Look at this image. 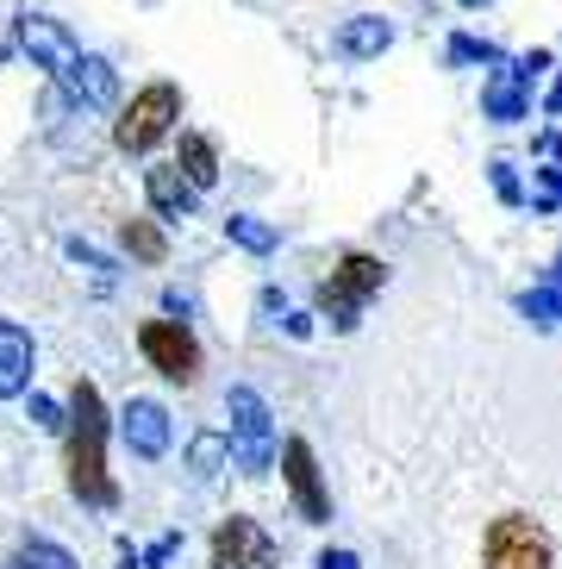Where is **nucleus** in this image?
<instances>
[{"mask_svg":"<svg viewBox=\"0 0 562 569\" xmlns=\"http://www.w3.org/2000/svg\"><path fill=\"white\" fill-rule=\"evenodd\" d=\"M144 188H150V207H157L163 219H188V213H194V201H200V188L188 182V176H182L175 163L150 169V176H144Z\"/></svg>","mask_w":562,"mask_h":569,"instance_id":"12","label":"nucleus"},{"mask_svg":"<svg viewBox=\"0 0 562 569\" xmlns=\"http://www.w3.org/2000/svg\"><path fill=\"white\" fill-rule=\"evenodd\" d=\"M281 319H288V338H313V319L307 313H281Z\"/></svg>","mask_w":562,"mask_h":569,"instance_id":"26","label":"nucleus"},{"mask_svg":"<svg viewBox=\"0 0 562 569\" xmlns=\"http://www.w3.org/2000/svg\"><path fill=\"white\" fill-rule=\"evenodd\" d=\"M126 445H132L144 463H157V457L169 451V413H163V401H132V407H126Z\"/></svg>","mask_w":562,"mask_h":569,"instance_id":"10","label":"nucleus"},{"mask_svg":"<svg viewBox=\"0 0 562 569\" xmlns=\"http://www.w3.org/2000/svg\"><path fill=\"white\" fill-rule=\"evenodd\" d=\"M225 413H232V457L244 476H269V463H275V413H269V401L257 395V388L238 382L232 395H225Z\"/></svg>","mask_w":562,"mask_h":569,"instance_id":"3","label":"nucleus"},{"mask_svg":"<svg viewBox=\"0 0 562 569\" xmlns=\"http://www.w3.org/2000/svg\"><path fill=\"white\" fill-rule=\"evenodd\" d=\"M225 457H232V438H219V432H200L194 438V476H200V482H207Z\"/></svg>","mask_w":562,"mask_h":569,"instance_id":"20","label":"nucleus"},{"mask_svg":"<svg viewBox=\"0 0 562 569\" xmlns=\"http://www.w3.org/2000/svg\"><path fill=\"white\" fill-rule=\"evenodd\" d=\"M69 257H76V263H82V269H94V276H113V269H107V257H100V251H88L82 238L69 244Z\"/></svg>","mask_w":562,"mask_h":569,"instance_id":"24","label":"nucleus"},{"mask_svg":"<svg viewBox=\"0 0 562 569\" xmlns=\"http://www.w3.org/2000/svg\"><path fill=\"white\" fill-rule=\"evenodd\" d=\"M32 388V338L13 319H0V401H13Z\"/></svg>","mask_w":562,"mask_h":569,"instance_id":"11","label":"nucleus"},{"mask_svg":"<svg viewBox=\"0 0 562 569\" xmlns=\"http://www.w3.org/2000/svg\"><path fill=\"white\" fill-rule=\"evenodd\" d=\"M213 569H275V538L257 519H225L213 532Z\"/></svg>","mask_w":562,"mask_h":569,"instance_id":"8","label":"nucleus"},{"mask_svg":"<svg viewBox=\"0 0 562 569\" xmlns=\"http://www.w3.org/2000/svg\"><path fill=\"white\" fill-rule=\"evenodd\" d=\"M319 569H363L357 551H319Z\"/></svg>","mask_w":562,"mask_h":569,"instance_id":"25","label":"nucleus"},{"mask_svg":"<svg viewBox=\"0 0 562 569\" xmlns=\"http://www.w3.org/2000/svg\"><path fill=\"white\" fill-rule=\"evenodd\" d=\"M32 419L44 426V432H57V426H63V413H57V401H50V395H32Z\"/></svg>","mask_w":562,"mask_h":569,"instance_id":"22","label":"nucleus"},{"mask_svg":"<svg viewBox=\"0 0 562 569\" xmlns=\"http://www.w3.org/2000/svg\"><path fill=\"white\" fill-rule=\"evenodd\" d=\"M544 113H562V76L550 82V94H544Z\"/></svg>","mask_w":562,"mask_h":569,"instance_id":"28","label":"nucleus"},{"mask_svg":"<svg viewBox=\"0 0 562 569\" xmlns=\"http://www.w3.org/2000/svg\"><path fill=\"white\" fill-rule=\"evenodd\" d=\"M225 238H232V244H244V251H257V257L275 251V226H263V219H250V213L225 219Z\"/></svg>","mask_w":562,"mask_h":569,"instance_id":"18","label":"nucleus"},{"mask_svg":"<svg viewBox=\"0 0 562 569\" xmlns=\"http://www.w3.org/2000/svg\"><path fill=\"white\" fill-rule=\"evenodd\" d=\"M281 476H288V495H294L300 519H307V526H325L331 495H325V482H319V457H313L307 438H288V445H281Z\"/></svg>","mask_w":562,"mask_h":569,"instance_id":"7","label":"nucleus"},{"mask_svg":"<svg viewBox=\"0 0 562 569\" xmlns=\"http://www.w3.org/2000/svg\"><path fill=\"white\" fill-rule=\"evenodd\" d=\"M450 63H494V51L481 38H450Z\"/></svg>","mask_w":562,"mask_h":569,"instance_id":"21","label":"nucleus"},{"mask_svg":"<svg viewBox=\"0 0 562 569\" xmlns=\"http://www.w3.org/2000/svg\"><path fill=\"white\" fill-rule=\"evenodd\" d=\"M13 569H76V557H69L63 545H50V538H32V545L13 557Z\"/></svg>","mask_w":562,"mask_h":569,"instance_id":"19","label":"nucleus"},{"mask_svg":"<svg viewBox=\"0 0 562 569\" xmlns=\"http://www.w3.org/2000/svg\"><path fill=\"white\" fill-rule=\"evenodd\" d=\"M525 82H531V76L519 63H500L494 82H488V94H481L488 119H506V126H513V119H525Z\"/></svg>","mask_w":562,"mask_h":569,"instance_id":"13","label":"nucleus"},{"mask_svg":"<svg viewBox=\"0 0 562 569\" xmlns=\"http://www.w3.org/2000/svg\"><path fill=\"white\" fill-rule=\"evenodd\" d=\"M138 345H144L150 369H157L163 382H182V388L200 382V345L182 319H150L144 332H138Z\"/></svg>","mask_w":562,"mask_h":569,"instance_id":"6","label":"nucleus"},{"mask_svg":"<svg viewBox=\"0 0 562 569\" xmlns=\"http://www.w3.org/2000/svg\"><path fill=\"white\" fill-rule=\"evenodd\" d=\"M388 44H394V26L375 19V13H357V19L338 26V51H344V57H381Z\"/></svg>","mask_w":562,"mask_h":569,"instance_id":"15","label":"nucleus"},{"mask_svg":"<svg viewBox=\"0 0 562 569\" xmlns=\"http://www.w3.org/2000/svg\"><path fill=\"white\" fill-rule=\"evenodd\" d=\"M481 569H550V538L538 532L525 513H500L494 526H488Z\"/></svg>","mask_w":562,"mask_h":569,"instance_id":"5","label":"nucleus"},{"mask_svg":"<svg viewBox=\"0 0 562 569\" xmlns=\"http://www.w3.org/2000/svg\"><path fill=\"white\" fill-rule=\"evenodd\" d=\"M69 488L82 507H119V482L107 476V407L94 382L69 395Z\"/></svg>","mask_w":562,"mask_h":569,"instance_id":"1","label":"nucleus"},{"mask_svg":"<svg viewBox=\"0 0 562 569\" xmlns=\"http://www.w3.org/2000/svg\"><path fill=\"white\" fill-rule=\"evenodd\" d=\"M175 119H182V94H175V82H150L144 94L126 107V119L113 126V144L119 151H150Z\"/></svg>","mask_w":562,"mask_h":569,"instance_id":"4","label":"nucleus"},{"mask_svg":"<svg viewBox=\"0 0 562 569\" xmlns=\"http://www.w3.org/2000/svg\"><path fill=\"white\" fill-rule=\"evenodd\" d=\"M469 7H481V0H469Z\"/></svg>","mask_w":562,"mask_h":569,"instance_id":"29","label":"nucleus"},{"mask_svg":"<svg viewBox=\"0 0 562 569\" xmlns=\"http://www.w3.org/2000/svg\"><path fill=\"white\" fill-rule=\"evenodd\" d=\"M381 282H388V263H381V257H363V251H350L344 263L331 269L325 282H319V313L331 319V332H357L363 301L381 295Z\"/></svg>","mask_w":562,"mask_h":569,"instance_id":"2","label":"nucleus"},{"mask_svg":"<svg viewBox=\"0 0 562 569\" xmlns=\"http://www.w3.org/2000/svg\"><path fill=\"white\" fill-rule=\"evenodd\" d=\"M119 244H126V251L138 257V263H163V232H157V226H150V219H126V226H119Z\"/></svg>","mask_w":562,"mask_h":569,"instance_id":"17","label":"nucleus"},{"mask_svg":"<svg viewBox=\"0 0 562 569\" xmlns=\"http://www.w3.org/2000/svg\"><path fill=\"white\" fill-rule=\"evenodd\" d=\"M63 82L76 88V101H88V107H113L119 101V76H113V63H107V57H82Z\"/></svg>","mask_w":562,"mask_h":569,"instance_id":"14","label":"nucleus"},{"mask_svg":"<svg viewBox=\"0 0 562 569\" xmlns=\"http://www.w3.org/2000/svg\"><path fill=\"white\" fill-rule=\"evenodd\" d=\"M494 194H500V201H519V176H513V163H494Z\"/></svg>","mask_w":562,"mask_h":569,"instance_id":"23","label":"nucleus"},{"mask_svg":"<svg viewBox=\"0 0 562 569\" xmlns=\"http://www.w3.org/2000/svg\"><path fill=\"white\" fill-rule=\"evenodd\" d=\"M169 551H175V538H157V545L144 551V563H169Z\"/></svg>","mask_w":562,"mask_h":569,"instance_id":"27","label":"nucleus"},{"mask_svg":"<svg viewBox=\"0 0 562 569\" xmlns=\"http://www.w3.org/2000/svg\"><path fill=\"white\" fill-rule=\"evenodd\" d=\"M19 44H26V51H32V63L50 69V76H69V69L82 63V44L69 38V26H57V19H44V13L19 19Z\"/></svg>","mask_w":562,"mask_h":569,"instance_id":"9","label":"nucleus"},{"mask_svg":"<svg viewBox=\"0 0 562 569\" xmlns=\"http://www.w3.org/2000/svg\"><path fill=\"white\" fill-rule=\"evenodd\" d=\"M175 169H182L194 188H213V182H219V151H213V138H200V132L182 138V163H175Z\"/></svg>","mask_w":562,"mask_h":569,"instance_id":"16","label":"nucleus"}]
</instances>
